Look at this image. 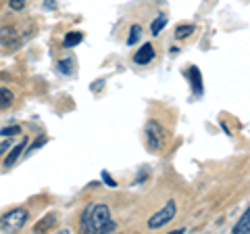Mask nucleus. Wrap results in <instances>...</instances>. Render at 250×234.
<instances>
[{
    "instance_id": "f257e3e1",
    "label": "nucleus",
    "mask_w": 250,
    "mask_h": 234,
    "mask_svg": "<svg viewBox=\"0 0 250 234\" xmlns=\"http://www.w3.org/2000/svg\"><path fill=\"white\" fill-rule=\"evenodd\" d=\"M82 230L92 234H108L117 230L106 205H88L82 213Z\"/></svg>"
},
{
    "instance_id": "39448f33",
    "label": "nucleus",
    "mask_w": 250,
    "mask_h": 234,
    "mask_svg": "<svg viewBox=\"0 0 250 234\" xmlns=\"http://www.w3.org/2000/svg\"><path fill=\"white\" fill-rule=\"evenodd\" d=\"M190 84H192V90H194V96H202V75H200V69L196 65L190 67Z\"/></svg>"
},
{
    "instance_id": "ddd939ff",
    "label": "nucleus",
    "mask_w": 250,
    "mask_h": 234,
    "mask_svg": "<svg viewBox=\"0 0 250 234\" xmlns=\"http://www.w3.org/2000/svg\"><path fill=\"white\" fill-rule=\"evenodd\" d=\"M73 69H75V59H62V61H59V71L61 73H73Z\"/></svg>"
},
{
    "instance_id": "dca6fc26",
    "label": "nucleus",
    "mask_w": 250,
    "mask_h": 234,
    "mask_svg": "<svg viewBox=\"0 0 250 234\" xmlns=\"http://www.w3.org/2000/svg\"><path fill=\"white\" fill-rule=\"evenodd\" d=\"M44 144H46V138H44V136H38V138L34 140V144H31V146H29V149L25 151V157H29V155H31V153H36L38 149H42V146H44Z\"/></svg>"
},
{
    "instance_id": "2eb2a0df",
    "label": "nucleus",
    "mask_w": 250,
    "mask_h": 234,
    "mask_svg": "<svg viewBox=\"0 0 250 234\" xmlns=\"http://www.w3.org/2000/svg\"><path fill=\"white\" fill-rule=\"evenodd\" d=\"M140 36H142V27H140V25H131V29H129V38H127V44H129V46H134V44L140 40Z\"/></svg>"
},
{
    "instance_id": "6ab92c4d",
    "label": "nucleus",
    "mask_w": 250,
    "mask_h": 234,
    "mask_svg": "<svg viewBox=\"0 0 250 234\" xmlns=\"http://www.w3.org/2000/svg\"><path fill=\"white\" fill-rule=\"evenodd\" d=\"M103 178H104V182H106L108 186H117V182L113 180V178H111V176H108V174H106V171H103Z\"/></svg>"
},
{
    "instance_id": "9b49d317",
    "label": "nucleus",
    "mask_w": 250,
    "mask_h": 234,
    "mask_svg": "<svg viewBox=\"0 0 250 234\" xmlns=\"http://www.w3.org/2000/svg\"><path fill=\"white\" fill-rule=\"evenodd\" d=\"M82 40H83V34L82 32H69L65 36V40H62V44H65L67 48H73V46H77Z\"/></svg>"
},
{
    "instance_id": "423d86ee",
    "label": "nucleus",
    "mask_w": 250,
    "mask_h": 234,
    "mask_svg": "<svg viewBox=\"0 0 250 234\" xmlns=\"http://www.w3.org/2000/svg\"><path fill=\"white\" fill-rule=\"evenodd\" d=\"M154 59V48H152V44H144L142 48H140L136 54H134V61L138 65H146V63H150V61Z\"/></svg>"
},
{
    "instance_id": "f8f14e48",
    "label": "nucleus",
    "mask_w": 250,
    "mask_h": 234,
    "mask_svg": "<svg viewBox=\"0 0 250 234\" xmlns=\"http://www.w3.org/2000/svg\"><path fill=\"white\" fill-rule=\"evenodd\" d=\"M194 32V25H190V23H184V25H177L175 29V38L177 40H186V38H190Z\"/></svg>"
},
{
    "instance_id": "9d476101",
    "label": "nucleus",
    "mask_w": 250,
    "mask_h": 234,
    "mask_svg": "<svg viewBox=\"0 0 250 234\" xmlns=\"http://www.w3.org/2000/svg\"><path fill=\"white\" fill-rule=\"evenodd\" d=\"M167 15H159L154 21H152V25H150V32H152V36H159L163 29H165V25H167Z\"/></svg>"
},
{
    "instance_id": "412c9836",
    "label": "nucleus",
    "mask_w": 250,
    "mask_h": 234,
    "mask_svg": "<svg viewBox=\"0 0 250 234\" xmlns=\"http://www.w3.org/2000/svg\"><path fill=\"white\" fill-rule=\"evenodd\" d=\"M54 6V0H46V9H52Z\"/></svg>"
},
{
    "instance_id": "aec40b11",
    "label": "nucleus",
    "mask_w": 250,
    "mask_h": 234,
    "mask_svg": "<svg viewBox=\"0 0 250 234\" xmlns=\"http://www.w3.org/2000/svg\"><path fill=\"white\" fill-rule=\"evenodd\" d=\"M6 149H11V142H9V140H6V142H0V155H2Z\"/></svg>"
},
{
    "instance_id": "f3484780",
    "label": "nucleus",
    "mask_w": 250,
    "mask_h": 234,
    "mask_svg": "<svg viewBox=\"0 0 250 234\" xmlns=\"http://www.w3.org/2000/svg\"><path fill=\"white\" fill-rule=\"evenodd\" d=\"M19 132H21L19 126H9V128H2V130H0V134H2V136H15V134H19Z\"/></svg>"
},
{
    "instance_id": "1a4fd4ad",
    "label": "nucleus",
    "mask_w": 250,
    "mask_h": 234,
    "mask_svg": "<svg viewBox=\"0 0 250 234\" xmlns=\"http://www.w3.org/2000/svg\"><path fill=\"white\" fill-rule=\"evenodd\" d=\"M250 232V207L244 211V215L238 220V224L233 226V234H248Z\"/></svg>"
},
{
    "instance_id": "4468645a",
    "label": "nucleus",
    "mask_w": 250,
    "mask_h": 234,
    "mask_svg": "<svg viewBox=\"0 0 250 234\" xmlns=\"http://www.w3.org/2000/svg\"><path fill=\"white\" fill-rule=\"evenodd\" d=\"M13 103V92L9 88H0V109H6Z\"/></svg>"
},
{
    "instance_id": "7ed1b4c3",
    "label": "nucleus",
    "mask_w": 250,
    "mask_h": 234,
    "mask_svg": "<svg viewBox=\"0 0 250 234\" xmlns=\"http://www.w3.org/2000/svg\"><path fill=\"white\" fill-rule=\"evenodd\" d=\"M146 144L150 151H161L163 146H165V130H163V126H159L156 121H148L146 123Z\"/></svg>"
},
{
    "instance_id": "a211bd4d",
    "label": "nucleus",
    "mask_w": 250,
    "mask_h": 234,
    "mask_svg": "<svg viewBox=\"0 0 250 234\" xmlns=\"http://www.w3.org/2000/svg\"><path fill=\"white\" fill-rule=\"evenodd\" d=\"M9 4L13 11H21L23 6H25V0H9Z\"/></svg>"
},
{
    "instance_id": "0eeeda50",
    "label": "nucleus",
    "mask_w": 250,
    "mask_h": 234,
    "mask_svg": "<svg viewBox=\"0 0 250 234\" xmlns=\"http://www.w3.org/2000/svg\"><path fill=\"white\" fill-rule=\"evenodd\" d=\"M25 149H27V138H25V140H21V142H19L17 146H13V151H11L9 155H6V159H4V167H6V169L13 167V165H15V161L19 159V155H21L23 151H25Z\"/></svg>"
},
{
    "instance_id": "20e7f679",
    "label": "nucleus",
    "mask_w": 250,
    "mask_h": 234,
    "mask_svg": "<svg viewBox=\"0 0 250 234\" xmlns=\"http://www.w3.org/2000/svg\"><path fill=\"white\" fill-rule=\"evenodd\" d=\"M177 213V205H175V201H167L165 203V207L161 209V211H156L150 220H148V228L150 230H156V228H163L165 224H169L171 220L175 217Z\"/></svg>"
},
{
    "instance_id": "f03ea898",
    "label": "nucleus",
    "mask_w": 250,
    "mask_h": 234,
    "mask_svg": "<svg viewBox=\"0 0 250 234\" xmlns=\"http://www.w3.org/2000/svg\"><path fill=\"white\" fill-rule=\"evenodd\" d=\"M27 209H13L0 217V230L2 232H19L27 222Z\"/></svg>"
},
{
    "instance_id": "6e6552de",
    "label": "nucleus",
    "mask_w": 250,
    "mask_h": 234,
    "mask_svg": "<svg viewBox=\"0 0 250 234\" xmlns=\"http://www.w3.org/2000/svg\"><path fill=\"white\" fill-rule=\"evenodd\" d=\"M54 226H57V213H48L44 220H40L34 226V232H48Z\"/></svg>"
}]
</instances>
